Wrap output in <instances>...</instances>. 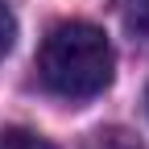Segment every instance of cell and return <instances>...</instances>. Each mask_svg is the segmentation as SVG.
Masks as SVG:
<instances>
[{"label": "cell", "instance_id": "obj_6", "mask_svg": "<svg viewBox=\"0 0 149 149\" xmlns=\"http://www.w3.org/2000/svg\"><path fill=\"white\" fill-rule=\"evenodd\" d=\"M145 104H149V95H145Z\"/></svg>", "mask_w": 149, "mask_h": 149}, {"label": "cell", "instance_id": "obj_1", "mask_svg": "<svg viewBox=\"0 0 149 149\" xmlns=\"http://www.w3.org/2000/svg\"><path fill=\"white\" fill-rule=\"evenodd\" d=\"M116 54L100 25L62 21L46 33L37 50V79L58 100H91L112 83Z\"/></svg>", "mask_w": 149, "mask_h": 149}, {"label": "cell", "instance_id": "obj_5", "mask_svg": "<svg viewBox=\"0 0 149 149\" xmlns=\"http://www.w3.org/2000/svg\"><path fill=\"white\" fill-rule=\"evenodd\" d=\"M13 37H17V21H13V13H8V4L0 0V58L13 50Z\"/></svg>", "mask_w": 149, "mask_h": 149}, {"label": "cell", "instance_id": "obj_2", "mask_svg": "<svg viewBox=\"0 0 149 149\" xmlns=\"http://www.w3.org/2000/svg\"><path fill=\"white\" fill-rule=\"evenodd\" d=\"M83 149H145L133 133H128V128H95V133H91L87 141H83Z\"/></svg>", "mask_w": 149, "mask_h": 149}, {"label": "cell", "instance_id": "obj_3", "mask_svg": "<svg viewBox=\"0 0 149 149\" xmlns=\"http://www.w3.org/2000/svg\"><path fill=\"white\" fill-rule=\"evenodd\" d=\"M120 17L133 33L149 37V0H120Z\"/></svg>", "mask_w": 149, "mask_h": 149}, {"label": "cell", "instance_id": "obj_4", "mask_svg": "<svg viewBox=\"0 0 149 149\" xmlns=\"http://www.w3.org/2000/svg\"><path fill=\"white\" fill-rule=\"evenodd\" d=\"M0 149H54L46 137L29 133V128H4L0 133Z\"/></svg>", "mask_w": 149, "mask_h": 149}]
</instances>
